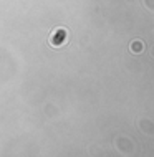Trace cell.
<instances>
[{"label":"cell","mask_w":154,"mask_h":157,"mask_svg":"<svg viewBox=\"0 0 154 157\" xmlns=\"http://www.w3.org/2000/svg\"><path fill=\"white\" fill-rule=\"evenodd\" d=\"M48 41H50V45L53 46V48L65 46L68 41V30L66 28H56V30H53L52 35H50V38H48Z\"/></svg>","instance_id":"6da1fadb"},{"label":"cell","mask_w":154,"mask_h":157,"mask_svg":"<svg viewBox=\"0 0 154 157\" xmlns=\"http://www.w3.org/2000/svg\"><path fill=\"white\" fill-rule=\"evenodd\" d=\"M131 48H133V51H141V50H142V43H141V41H134Z\"/></svg>","instance_id":"7a4b0ae2"}]
</instances>
